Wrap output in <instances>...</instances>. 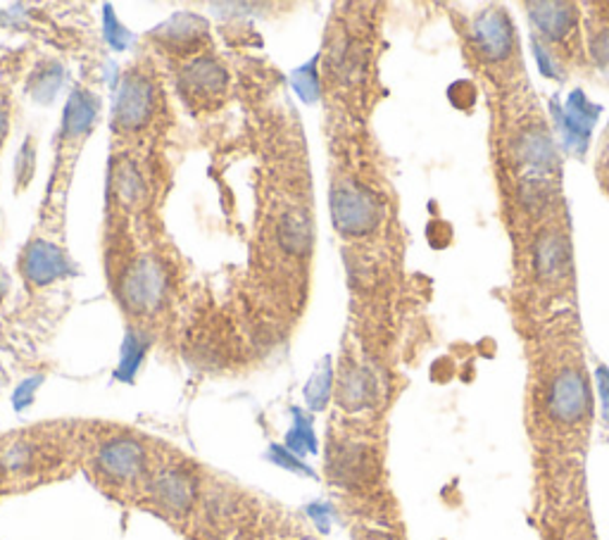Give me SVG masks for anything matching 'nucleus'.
<instances>
[{"instance_id":"obj_13","label":"nucleus","mask_w":609,"mask_h":540,"mask_svg":"<svg viewBox=\"0 0 609 540\" xmlns=\"http://www.w3.org/2000/svg\"><path fill=\"white\" fill-rule=\"evenodd\" d=\"M372 379H369L367 372H362V369H350V372H346V376L341 379V393H338V398L341 403L348 407V410H357V407H365L369 403V398H372Z\"/></svg>"},{"instance_id":"obj_17","label":"nucleus","mask_w":609,"mask_h":540,"mask_svg":"<svg viewBox=\"0 0 609 540\" xmlns=\"http://www.w3.org/2000/svg\"><path fill=\"white\" fill-rule=\"evenodd\" d=\"M329 395H331V369L326 367L320 374H314V379L310 381V386H308L310 407H314V410H322L329 400Z\"/></svg>"},{"instance_id":"obj_5","label":"nucleus","mask_w":609,"mask_h":540,"mask_svg":"<svg viewBox=\"0 0 609 540\" xmlns=\"http://www.w3.org/2000/svg\"><path fill=\"white\" fill-rule=\"evenodd\" d=\"M153 110V91L141 76H129L119 88L115 105V124L119 129L143 127Z\"/></svg>"},{"instance_id":"obj_1","label":"nucleus","mask_w":609,"mask_h":540,"mask_svg":"<svg viewBox=\"0 0 609 540\" xmlns=\"http://www.w3.org/2000/svg\"><path fill=\"white\" fill-rule=\"evenodd\" d=\"M331 217L346 236L372 233L381 221V201L374 191L360 183L343 181L331 191Z\"/></svg>"},{"instance_id":"obj_4","label":"nucleus","mask_w":609,"mask_h":540,"mask_svg":"<svg viewBox=\"0 0 609 540\" xmlns=\"http://www.w3.org/2000/svg\"><path fill=\"white\" fill-rule=\"evenodd\" d=\"M474 44L488 60H505L514 50V26L505 10H483L474 20Z\"/></svg>"},{"instance_id":"obj_10","label":"nucleus","mask_w":609,"mask_h":540,"mask_svg":"<svg viewBox=\"0 0 609 540\" xmlns=\"http://www.w3.org/2000/svg\"><path fill=\"white\" fill-rule=\"evenodd\" d=\"M514 155L522 165L542 169V172H552V169L560 165L558 148H554L548 131H542V129L522 131L514 143Z\"/></svg>"},{"instance_id":"obj_19","label":"nucleus","mask_w":609,"mask_h":540,"mask_svg":"<svg viewBox=\"0 0 609 540\" xmlns=\"http://www.w3.org/2000/svg\"><path fill=\"white\" fill-rule=\"evenodd\" d=\"M546 181H526L522 187V201L524 205H534V207H542L548 205V195L550 191L542 187Z\"/></svg>"},{"instance_id":"obj_8","label":"nucleus","mask_w":609,"mask_h":540,"mask_svg":"<svg viewBox=\"0 0 609 540\" xmlns=\"http://www.w3.org/2000/svg\"><path fill=\"white\" fill-rule=\"evenodd\" d=\"M22 269L32 284L44 286L68 274L70 262L64 257L62 250H58L52 243L36 241L29 250H26Z\"/></svg>"},{"instance_id":"obj_12","label":"nucleus","mask_w":609,"mask_h":540,"mask_svg":"<svg viewBox=\"0 0 609 540\" xmlns=\"http://www.w3.org/2000/svg\"><path fill=\"white\" fill-rule=\"evenodd\" d=\"M534 262L540 279H558L569 265L566 239L554 229L542 231L534 245Z\"/></svg>"},{"instance_id":"obj_6","label":"nucleus","mask_w":609,"mask_h":540,"mask_svg":"<svg viewBox=\"0 0 609 540\" xmlns=\"http://www.w3.org/2000/svg\"><path fill=\"white\" fill-rule=\"evenodd\" d=\"M145 463V451L143 445L131 441V439H115L103 445L98 455V467L103 473H108L110 479L117 481H129L141 473Z\"/></svg>"},{"instance_id":"obj_23","label":"nucleus","mask_w":609,"mask_h":540,"mask_svg":"<svg viewBox=\"0 0 609 540\" xmlns=\"http://www.w3.org/2000/svg\"><path fill=\"white\" fill-rule=\"evenodd\" d=\"M5 127H8V117L3 110H0V139H3V134H5Z\"/></svg>"},{"instance_id":"obj_22","label":"nucleus","mask_w":609,"mask_h":540,"mask_svg":"<svg viewBox=\"0 0 609 540\" xmlns=\"http://www.w3.org/2000/svg\"><path fill=\"white\" fill-rule=\"evenodd\" d=\"M272 457H274V463L276 465H282V467H286V469H290V471H298V473H312L308 467H304L300 459L290 453V451H286V447H272Z\"/></svg>"},{"instance_id":"obj_2","label":"nucleus","mask_w":609,"mask_h":540,"mask_svg":"<svg viewBox=\"0 0 609 540\" xmlns=\"http://www.w3.org/2000/svg\"><path fill=\"white\" fill-rule=\"evenodd\" d=\"M590 384L586 374H581L578 369L566 367L562 372L554 374L548 391V412L560 424H578L590 412Z\"/></svg>"},{"instance_id":"obj_18","label":"nucleus","mask_w":609,"mask_h":540,"mask_svg":"<svg viewBox=\"0 0 609 540\" xmlns=\"http://www.w3.org/2000/svg\"><path fill=\"white\" fill-rule=\"evenodd\" d=\"M532 46H534V58H536V62H538L540 74H542V76H548V79H554V82H562L564 74H562V70H560L558 60H554V56L548 50V46H542V44L538 41V38H534Z\"/></svg>"},{"instance_id":"obj_20","label":"nucleus","mask_w":609,"mask_h":540,"mask_svg":"<svg viewBox=\"0 0 609 540\" xmlns=\"http://www.w3.org/2000/svg\"><path fill=\"white\" fill-rule=\"evenodd\" d=\"M590 56L595 62L600 64V68H609V26H605V29H600L593 36Z\"/></svg>"},{"instance_id":"obj_3","label":"nucleus","mask_w":609,"mask_h":540,"mask_svg":"<svg viewBox=\"0 0 609 540\" xmlns=\"http://www.w3.org/2000/svg\"><path fill=\"white\" fill-rule=\"evenodd\" d=\"M552 115H554V124H558V131L562 134L566 151L584 155L588 148L593 127L600 117V105L590 103L581 88H574L572 94L566 96L564 105L552 103Z\"/></svg>"},{"instance_id":"obj_14","label":"nucleus","mask_w":609,"mask_h":540,"mask_svg":"<svg viewBox=\"0 0 609 540\" xmlns=\"http://www.w3.org/2000/svg\"><path fill=\"white\" fill-rule=\"evenodd\" d=\"M189 91H195V94H215V91L222 88L224 84V74L222 68L210 60H201L195 62L193 68H189Z\"/></svg>"},{"instance_id":"obj_16","label":"nucleus","mask_w":609,"mask_h":540,"mask_svg":"<svg viewBox=\"0 0 609 540\" xmlns=\"http://www.w3.org/2000/svg\"><path fill=\"white\" fill-rule=\"evenodd\" d=\"M288 451L290 453H314L317 451V439H314V431H312V424H310V419H304L300 412L296 415V427L294 431L288 433Z\"/></svg>"},{"instance_id":"obj_21","label":"nucleus","mask_w":609,"mask_h":540,"mask_svg":"<svg viewBox=\"0 0 609 540\" xmlns=\"http://www.w3.org/2000/svg\"><path fill=\"white\" fill-rule=\"evenodd\" d=\"M595 386H598V395L602 403V415L609 424V369L605 364L595 367Z\"/></svg>"},{"instance_id":"obj_11","label":"nucleus","mask_w":609,"mask_h":540,"mask_svg":"<svg viewBox=\"0 0 609 540\" xmlns=\"http://www.w3.org/2000/svg\"><path fill=\"white\" fill-rule=\"evenodd\" d=\"M124 293L129 305L145 310L155 305L163 293V274L151 262H139L136 267H131L127 274Z\"/></svg>"},{"instance_id":"obj_9","label":"nucleus","mask_w":609,"mask_h":540,"mask_svg":"<svg viewBox=\"0 0 609 540\" xmlns=\"http://www.w3.org/2000/svg\"><path fill=\"white\" fill-rule=\"evenodd\" d=\"M151 493L165 509L179 512V515L189 512L195 500L193 481L179 469H165L157 473L151 483Z\"/></svg>"},{"instance_id":"obj_15","label":"nucleus","mask_w":609,"mask_h":540,"mask_svg":"<svg viewBox=\"0 0 609 540\" xmlns=\"http://www.w3.org/2000/svg\"><path fill=\"white\" fill-rule=\"evenodd\" d=\"M115 191L119 195V201L127 205H139L141 197L145 193L143 179L134 167H119L115 172Z\"/></svg>"},{"instance_id":"obj_7","label":"nucleus","mask_w":609,"mask_h":540,"mask_svg":"<svg viewBox=\"0 0 609 540\" xmlns=\"http://www.w3.org/2000/svg\"><path fill=\"white\" fill-rule=\"evenodd\" d=\"M528 17L536 29L548 38V41H564V38L576 29L578 10L572 3H532L528 5Z\"/></svg>"}]
</instances>
